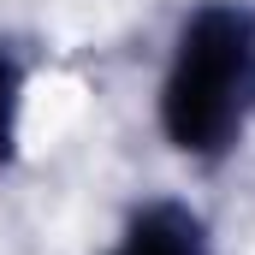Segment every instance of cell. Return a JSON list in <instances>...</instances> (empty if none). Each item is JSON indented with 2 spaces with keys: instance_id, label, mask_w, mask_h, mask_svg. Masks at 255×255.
<instances>
[{
  "instance_id": "6da1fadb",
  "label": "cell",
  "mask_w": 255,
  "mask_h": 255,
  "mask_svg": "<svg viewBox=\"0 0 255 255\" xmlns=\"http://www.w3.org/2000/svg\"><path fill=\"white\" fill-rule=\"evenodd\" d=\"M160 142L190 166H226L255 125V6L196 0L166 36L154 83Z\"/></svg>"
},
{
  "instance_id": "7a4b0ae2",
  "label": "cell",
  "mask_w": 255,
  "mask_h": 255,
  "mask_svg": "<svg viewBox=\"0 0 255 255\" xmlns=\"http://www.w3.org/2000/svg\"><path fill=\"white\" fill-rule=\"evenodd\" d=\"M101 255H214V232L184 196H148L119 220Z\"/></svg>"
},
{
  "instance_id": "3957f363",
  "label": "cell",
  "mask_w": 255,
  "mask_h": 255,
  "mask_svg": "<svg viewBox=\"0 0 255 255\" xmlns=\"http://www.w3.org/2000/svg\"><path fill=\"white\" fill-rule=\"evenodd\" d=\"M24 101H30V71L18 60V48L0 42V166L18 160V136H24Z\"/></svg>"
}]
</instances>
